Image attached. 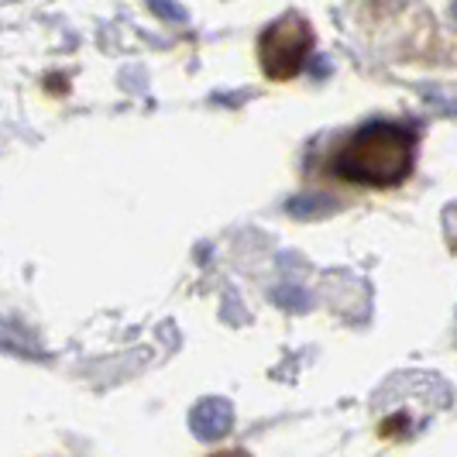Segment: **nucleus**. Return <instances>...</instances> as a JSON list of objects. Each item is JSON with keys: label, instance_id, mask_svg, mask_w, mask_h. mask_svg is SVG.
Segmentation results:
<instances>
[{"label": "nucleus", "instance_id": "f257e3e1", "mask_svg": "<svg viewBox=\"0 0 457 457\" xmlns=\"http://www.w3.org/2000/svg\"><path fill=\"white\" fill-rule=\"evenodd\" d=\"M416 141L399 124H368L334 159V172L347 183L395 186L410 176Z\"/></svg>", "mask_w": 457, "mask_h": 457}, {"label": "nucleus", "instance_id": "f03ea898", "mask_svg": "<svg viewBox=\"0 0 457 457\" xmlns=\"http://www.w3.org/2000/svg\"><path fill=\"white\" fill-rule=\"evenodd\" d=\"M313 52V28L303 18H282L275 21L262 42H258V59L269 79H293L303 72L306 59Z\"/></svg>", "mask_w": 457, "mask_h": 457}, {"label": "nucleus", "instance_id": "7ed1b4c3", "mask_svg": "<svg viewBox=\"0 0 457 457\" xmlns=\"http://www.w3.org/2000/svg\"><path fill=\"white\" fill-rule=\"evenodd\" d=\"M234 427V406L228 399H200L193 410H189V430L200 436V440H224Z\"/></svg>", "mask_w": 457, "mask_h": 457}, {"label": "nucleus", "instance_id": "20e7f679", "mask_svg": "<svg viewBox=\"0 0 457 457\" xmlns=\"http://www.w3.org/2000/svg\"><path fill=\"white\" fill-rule=\"evenodd\" d=\"M148 4H152V11L159 14L162 21H176V24L186 21V11L176 4V0H148Z\"/></svg>", "mask_w": 457, "mask_h": 457}, {"label": "nucleus", "instance_id": "39448f33", "mask_svg": "<svg viewBox=\"0 0 457 457\" xmlns=\"http://www.w3.org/2000/svg\"><path fill=\"white\" fill-rule=\"evenodd\" d=\"M451 14H454V21H457V0H454V7H451Z\"/></svg>", "mask_w": 457, "mask_h": 457}]
</instances>
